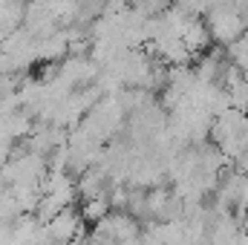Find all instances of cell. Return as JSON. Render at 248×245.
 Wrapping results in <instances>:
<instances>
[{
    "label": "cell",
    "mask_w": 248,
    "mask_h": 245,
    "mask_svg": "<svg viewBox=\"0 0 248 245\" xmlns=\"http://www.w3.org/2000/svg\"><path fill=\"white\" fill-rule=\"evenodd\" d=\"M202 15H205L202 23H205V29H208V38L217 41V44H222V46H231V44L248 29L240 6H225V3H222V6H205Z\"/></svg>",
    "instance_id": "obj_1"
}]
</instances>
